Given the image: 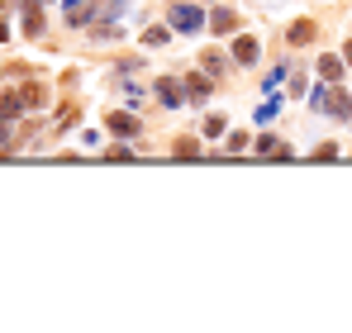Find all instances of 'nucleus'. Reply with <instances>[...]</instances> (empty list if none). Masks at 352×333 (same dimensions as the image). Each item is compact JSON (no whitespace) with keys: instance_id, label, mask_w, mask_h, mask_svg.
Here are the masks:
<instances>
[{"instance_id":"1","label":"nucleus","mask_w":352,"mask_h":333,"mask_svg":"<svg viewBox=\"0 0 352 333\" xmlns=\"http://www.w3.org/2000/svg\"><path fill=\"white\" fill-rule=\"evenodd\" d=\"M200 24H205L200 5H172V29H181V34H195Z\"/></svg>"},{"instance_id":"2","label":"nucleus","mask_w":352,"mask_h":333,"mask_svg":"<svg viewBox=\"0 0 352 333\" xmlns=\"http://www.w3.org/2000/svg\"><path fill=\"white\" fill-rule=\"evenodd\" d=\"M105 124H110V133H124V138H129V133H138V129H143V124H138V114H105Z\"/></svg>"},{"instance_id":"3","label":"nucleus","mask_w":352,"mask_h":333,"mask_svg":"<svg viewBox=\"0 0 352 333\" xmlns=\"http://www.w3.org/2000/svg\"><path fill=\"white\" fill-rule=\"evenodd\" d=\"M234 62H243V67L257 62V39H252V34H243V39L234 43Z\"/></svg>"},{"instance_id":"4","label":"nucleus","mask_w":352,"mask_h":333,"mask_svg":"<svg viewBox=\"0 0 352 333\" xmlns=\"http://www.w3.org/2000/svg\"><path fill=\"white\" fill-rule=\"evenodd\" d=\"M157 96H162V105H181V81H176V76H162V81H157Z\"/></svg>"},{"instance_id":"5","label":"nucleus","mask_w":352,"mask_h":333,"mask_svg":"<svg viewBox=\"0 0 352 333\" xmlns=\"http://www.w3.org/2000/svg\"><path fill=\"white\" fill-rule=\"evenodd\" d=\"M24 105H29V100H24V96H14V91H10V96H5V100H0V119H19V114H24Z\"/></svg>"},{"instance_id":"6","label":"nucleus","mask_w":352,"mask_h":333,"mask_svg":"<svg viewBox=\"0 0 352 333\" xmlns=\"http://www.w3.org/2000/svg\"><path fill=\"white\" fill-rule=\"evenodd\" d=\"M286 39H291V43H309V39H314V19H295Z\"/></svg>"},{"instance_id":"7","label":"nucleus","mask_w":352,"mask_h":333,"mask_svg":"<svg viewBox=\"0 0 352 333\" xmlns=\"http://www.w3.org/2000/svg\"><path fill=\"white\" fill-rule=\"evenodd\" d=\"M319 72H324V81H338V76H343V57H324V62H319Z\"/></svg>"},{"instance_id":"8","label":"nucleus","mask_w":352,"mask_h":333,"mask_svg":"<svg viewBox=\"0 0 352 333\" xmlns=\"http://www.w3.org/2000/svg\"><path fill=\"white\" fill-rule=\"evenodd\" d=\"M210 24H214V34H229V29H234V10H214Z\"/></svg>"},{"instance_id":"9","label":"nucleus","mask_w":352,"mask_h":333,"mask_svg":"<svg viewBox=\"0 0 352 333\" xmlns=\"http://www.w3.org/2000/svg\"><path fill=\"white\" fill-rule=\"evenodd\" d=\"M143 43H153V48H162V43H167V29H162V24H157V29H148V34H143Z\"/></svg>"},{"instance_id":"10","label":"nucleus","mask_w":352,"mask_h":333,"mask_svg":"<svg viewBox=\"0 0 352 333\" xmlns=\"http://www.w3.org/2000/svg\"><path fill=\"white\" fill-rule=\"evenodd\" d=\"M176 153H181V158H195V153H200V143H195V138H181V143H176Z\"/></svg>"},{"instance_id":"11","label":"nucleus","mask_w":352,"mask_h":333,"mask_svg":"<svg viewBox=\"0 0 352 333\" xmlns=\"http://www.w3.org/2000/svg\"><path fill=\"white\" fill-rule=\"evenodd\" d=\"M276 110H281V105H276V100H267V105L257 110V124H267V119H276Z\"/></svg>"},{"instance_id":"12","label":"nucleus","mask_w":352,"mask_h":333,"mask_svg":"<svg viewBox=\"0 0 352 333\" xmlns=\"http://www.w3.org/2000/svg\"><path fill=\"white\" fill-rule=\"evenodd\" d=\"M5 39H10V29H5V24H0V43H5Z\"/></svg>"},{"instance_id":"13","label":"nucleus","mask_w":352,"mask_h":333,"mask_svg":"<svg viewBox=\"0 0 352 333\" xmlns=\"http://www.w3.org/2000/svg\"><path fill=\"white\" fill-rule=\"evenodd\" d=\"M76 5H86V0H67V10H76Z\"/></svg>"},{"instance_id":"14","label":"nucleus","mask_w":352,"mask_h":333,"mask_svg":"<svg viewBox=\"0 0 352 333\" xmlns=\"http://www.w3.org/2000/svg\"><path fill=\"white\" fill-rule=\"evenodd\" d=\"M343 57H348V62H352V43H348V48H343Z\"/></svg>"},{"instance_id":"15","label":"nucleus","mask_w":352,"mask_h":333,"mask_svg":"<svg viewBox=\"0 0 352 333\" xmlns=\"http://www.w3.org/2000/svg\"><path fill=\"white\" fill-rule=\"evenodd\" d=\"M0 10H5V0H0Z\"/></svg>"}]
</instances>
